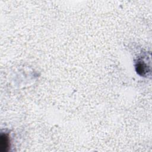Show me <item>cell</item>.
<instances>
[{
	"mask_svg": "<svg viewBox=\"0 0 152 152\" xmlns=\"http://www.w3.org/2000/svg\"><path fill=\"white\" fill-rule=\"evenodd\" d=\"M1 150L2 152L7 151L10 147V141L9 136L7 134L2 133L1 135Z\"/></svg>",
	"mask_w": 152,
	"mask_h": 152,
	"instance_id": "1",
	"label": "cell"
},
{
	"mask_svg": "<svg viewBox=\"0 0 152 152\" xmlns=\"http://www.w3.org/2000/svg\"><path fill=\"white\" fill-rule=\"evenodd\" d=\"M135 68L137 73L140 75H145L147 73V65L141 62H138L135 65Z\"/></svg>",
	"mask_w": 152,
	"mask_h": 152,
	"instance_id": "2",
	"label": "cell"
}]
</instances>
